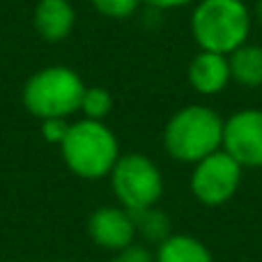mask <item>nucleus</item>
<instances>
[{
    "label": "nucleus",
    "mask_w": 262,
    "mask_h": 262,
    "mask_svg": "<svg viewBox=\"0 0 262 262\" xmlns=\"http://www.w3.org/2000/svg\"><path fill=\"white\" fill-rule=\"evenodd\" d=\"M191 37L198 51L230 55L253 30V9L244 0H198L191 9Z\"/></svg>",
    "instance_id": "nucleus-1"
},
{
    "label": "nucleus",
    "mask_w": 262,
    "mask_h": 262,
    "mask_svg": "<svg viewBox=\"0 0 262 262\" xmlns=\"http://www.w3.org/2000/svg\"><path fill=\"white\" fill-rule=\"evenodd\" d=\"M223 122L226 120L212 106H182L163 127V149L180 163H198L223 147Z\"/></svg>",
    "instance_id": "nucleus-2"
},
{
    "label": "nucleus",
    "mask_w": 262,
    "mask_h": 262,
    "mask_svg": "<svg viewBox=\"0 0 262 262\" xmlns=\"http://www.w3.org/2000/svg\"><path fill=\"white\" fill-rule=\"evenodd\" d=\"M60 154L72 175L81 180H101L111 175L122 152L118 136L108 124L81 118L69 124Z\"/></svg>",
    "instance_id": "nucleus-3"
},
{
    "label": "nucleus",
    "mask_w": 262,
    "mask_h": 262,
    "mask_svg": "<svg viewBox=\"0 0 262 262\" xmlns=\"http://www.w3.org/2000/svg\"><path fill=\"white\" fill-rule=\"evenodd\" d=\"M85 88V81L76 69L67 67V64H51V67H41L28 76L21 90V101L28 113L37 120H69L81 108Z\"/></svg>",
    "instance_id": "nucleus-4"
},
{
    "label": "nucleus",
    "mask_w": 262,
    "mask_h": 262,
    "mask_svg": "<svg viewBox=\"0 0 262 262\" xmlns=\"http://www.w3.org/2000/svg\"><path fill=\"white\" fill-rule=\"evenodd\" d=\"M108 180L118 205L129 212L154 207L163 195V172L147 154H120Z\"/></svg>",
    "instance_id": "nucleus-5"
},
{
    "label": "nucleus",
    "mask_w": 262,
    "mask_h": 262,
    "mask_svg": "<svg viewBox=\"0 0 262 262\" xmlns=\"http://www.w3.org/2000/svg\"><path fill=\"white\" fill-rule=\"evenodd\" d=\"M242 177H244V168L221 147L219 152L193 163L189 182L191 193L205 207H221L237 195Z\"/></svg>",
    "instance_id": "nucleus-6"
},
{
    "label": "nucleus",
    "mask_w": 262,
    "mask_h": 262,
    "mask_svg": "<svg viewBox=\"0 0 262 262\" xmlns=\"http://www.w3.org/2000/svg\"><path fill=\"white\" fill-rule=\"evenodd\" d=\"M223 149L242 168H262V108H242L226 118Z\"/></svg>",
    "instance_id": "nucleus-7"
},
{
    "label": "nucleus",
    "mask_w": 262,
    "mask_h": 262,
    "mask_svg": "<svg viewBox=\"0 0 262 262\" xmlns=\"http://www.w3.org/2000/svg\"><path fill=\"white\" fill-rule=\"evenodd\" d=\"M85 230L92 244L104 251H111V253L136 242L134 214L129 209H124L122 205H101V207H97L88 216Z\"/></svg>",
    "instance_id": "nucleus-8"
},
{
    "label": "nucleus",
    "mask_w": 262,
    "mask_h": 262,
    "mask_svg": "<svg viewBox=\"0 0 262 262\" xmlns=\"http://www.w3.org/2000/svg\"><path fill=\"white\" fill-rule=\"evenodd\" d=\"M32 28L46 44H60L76 28L72 0H37L32 7Z\"/></svg>",
    "instance_id": "nucleus-9"
},
{
    "label": "nucleus",
    "mask_w": 262,
    "mask_h": 262,
    "mask_svg": "<svg viewBox=\"0 0 262 262\" xmlns=\"http://www.w3.org/2000/svg\"><path fill=\"white\" fill-rule=\"evenodd\" d=\"M186 78L198 95H219L232 83L228 55L212 53V51H198L186 67Z\"/></svg>",
    "instance_id": "nucleus-10"
},
{
    "label": "nucleus",
    "mask_w": 262,
    "mask_h": 262,
    "mask_svg": "<svg viewBox=\"0 0 262 262\" xmlns=\"http://www.w3.org/2000/svg\"><path fill=\"white\" fill-rule=\"evenodd\" d=\"M154 262H214V255L198 237L172 232L157 246Z\"/></svg>",
    "instance_id": "nucleus-11"
},
{
    "label": "nucleus",
    "mask_w": 262,
    "mask_h": 262,
    "mask_svg": "<svg viewBox=\"0 0 262 262\" xmlns=\"http://www.w3.org/2000/svg\"><path fill=\"white\" fill-rule=\"evenodd\" d=\"M232 83L242 88H262V46L246 41L228 55Z\"/></svg>",
    "instance_id": "nucleus-12"
},
{
    "label": "nucleus",
    "mask_w": 262,
    "mask_h": 262,
    "mask_svg": "<svg viewBox=\"0 0 262 262\" xmlns=\"http://www.w3.org/2000/svg\"><path fill=\"white\" fill-rule=\"evenodd\" d=\"M134 214V223H136V239H143V244H154L159 246L166 237L172 235V226H170V216L163 209H159L157 205L140 212H131Z\"/></svg>",
    "instance_id": "nucleus-13"
},
{
    "label": "nucleus",
    "mask_w": 262,
    "mask_h": 262,
    "mask_svg": "<svg viewBox=\"0 0 262 262\" xmlns=\"http://www.w3.org/2000/svg\"><path fill=\"white\" fill-rule=\"evenodd\" d=\"M113 95H111L108 88L104 85H88L85 92H83L81 99V108L78 113L85 120H97V122H106L111 113H113Z\"/></svg>",
    "instance_id": "nucleus-14"
},
{
    "label": "nucleus",
    "mask_w": 262,
    "mask_h": 262,
    "mask_svg": "<svg viewBox=\"0 0 262 262\" xmlns=\"http://www.w3.org/2000/svg\"><path fill=\"white\" fill-rule=\"evenodd\" d=\"M90 5L101 16L113 18V21H124L138 12L143 0H90Z\"/></svg>",
    "instance_id": "nucleus-15"
},
{
    "label": "nucleus",
    "mask_w": 262,
    "mask_h": 262,
    "mask_svg": "<svg viewBox=\"0 0 262 262\" xmlns=\"http://www.w3.org/2000/svg\"><path fill=\"white\" fill-rule=\"evenodd\" d=\"M41 122V138L46 140L49 145H62V140L67 138V131H69V120L67 118H46V120H39Z\"/></svg>",
    "instance_id": "nucleus-16"
},
{
    "label": "nucleus",
    "mask_w": 262,
    "mask_h": 262,
    "mask_svg": "<svg viewBox=\"0 0 262 262\" xmlns=\"http://www.w3.org/2000/svg\"><path fill=\"white\" fill-rule=\"evenodd\" d=\"M111 262H154V253L149 251L147 244H143V242H134V244L115 251V255H113Z\"/></svg>",
    "instance_id": "nucleus-17"
},
{
    "label": "nucleus",
    "mask_w": 262,
    "mask_h": 262,
    "mask_svg": "<svg viewBox=\"0 0 262 262\" xmlns=\"http://www.w3.org/2000/svg\"><path fill=\"white\" fill-rule=\"evenodd\" d=\"M198 0H143V5L152 9H159V12H168V9H182V7H193Z\"/></svg>",
    "instance_id": "nucleus-18"
},
{
    "label": "nucleus",
    "mask_w": 262,
    "mask_h": 262,
    "mask_svg": "<svg viewBox=\"0 0 262 262\" xmlns=\"http://www.w3.org/2000/svg\"><path fill=\"white\" fill-rule=\"evenodd\" d=\"M253 21H258L262 26V0H258V3H255V7H253Z\"/></svg>",
    "instance_id": "nucleus-19"
},
{
    "label": "nucleus",
    "mask_w": 262,
    "mask_h": 262,
    "mask_svg": "<svg viewBox=\"0 0 262 262\" xmlns=\"http://www.w3.org/2000/svg\"><path fill=\"white\" fill-rule=\"evenodd\" d=\"M55 262H74V260H55Z\"/></svg>",
    "instance_id": "nucleus-20"
}]
</instances>
